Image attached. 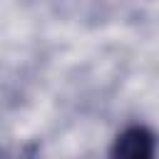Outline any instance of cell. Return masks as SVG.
<instances>
[{"instance_id":"cell-1","label":"cell","mask_w":159,"mask_h":159,"mask_svg":"<svg viewBox=\"0 0 159 159\" xmlns=\"http://www.w3.org/2000/svg\"><path fill=\"white\" fill-rule=\"evenodd\" d=\"M109 154L122 159H152L157 154V134L147 124H129L114 137Z\"/></svg>"}]
</instances>
